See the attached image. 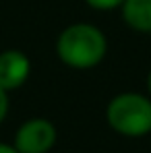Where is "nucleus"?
Segmentation results:
<instances>
[{"mask_svg": "<svg viewBox=\"0 0 151 153\" xmlns=\"http://www.w3.org/2000/svg\"><path fill=\"white\" fill-rule=\"evenodd\" d=\"M56 141L52 122L44 118L27 120L15 137V149L19 153H46Z\"/></svg>", "mask_w": 151, "mask_h": 153, "instance_id": "obj_3", "label": "nucleus"}, {"mask_svg": "<svg viewBox=\"0 0 151 153\" xmlns=\"http://www.w3.org/2000/svg\"><path fill=\"white\" fill-rule=\"evenodd\" d=\"M147 87H149V93H151V73H149V76H147Z\"/></svg>", "mask_w": 151, "mask_h": 153, "instance_id": "obj_9", "label": "nucleus"}, {"mask_svg": "<svg viewBox=\"0 0 151 153\" xmlns=\"http://www.w3.org/2000/svg\"><path fill=\"white\" fill-rule=\"evenodd\" d=\"M124 21L137 31H151V0H124Z\"/></svg>", "mask_w": 151, "mask_h": 153, "instance_id": "obj_5", "label": "nucleus"}, {"mask_svg": "<svg viewBox=\"0 0 151 153\" xmlns=\"http://www.w3.org/2000/svg\"><path fill=\"white\" fill-rule=\"evenodd\" d=\"M0 153H19L15 147H8V145H2L0 143Z\"/></svg>", "mask_w": 151, "mask_h": 153, "instance_id": "obj_8", "label": "nucleus"}, {"mask_svg": "<svg viewBox=\"0 0 151 153\" xmlns=\"http://www.w3.org/2000/svg\"><path fill=\"white\" fill-rule=\"evenodd\" d=\"M106 37L97 27L77 23L66 27L56 44L60 60L73 68H93L106 56Z\"/></svg>", "mask_w": 151, "mask_h": 153, "instance_id": "obj_1", "label": "nucleus"}, {"mask_svg": "<svg viewBox=\"0 0 151 153\" xmlns=\"http://www.w3.org/2000/svg\"><path fill=\"white\" fill-rule=\"evenodd\" d=\"M6 93H8V91H4V89L0 87V122L4 120V116H6V112H8V97H6Z\"/></svg>", "mask_w": 151, "mask_h": 153, "instance_id": "obj_7", "label": "nucleus"}, {"mask_svg": "<svg viewBox=\"0 0 151 153\" xmlns=\"http://www.w3.org/2000/svg\"><path fill=\"white\" fill-rule=\"evenodd\" d=\"M85 2L93 8H97V10H112V8L124 4V0H85Z\"/></svg>", "mask_w": 151, "mask_h": 153, "instance_id": "obj_6", "label": "nucleus"}, {"mask_svg": "<svg viewBox=\"0 0 151 153\" xmlns=\"http://www.w3.org/2000/svg\"><path fill=\"white\" fill-rule=\"evenodd\" d=\"M29 58L19 50H6L0 54V87L4 91L19 89L29 76Z\"/></svg>", "mask_w": 151, "mask_h": 153, "instance_id": "obj_4", "label": "nucleus"}, {"mask_svg": "<svg viewBox=\"0 0 151 153\" xmlns=\"http://www.w3.org/2000/svg\"><path fill=\"white\" fill-rule=\"evenodd\" d=\"M108 122L126 137H143L151 130V102L139 93H122L108 105Z\"/></svg>", "mask_w": 151, "mask_h": 153, "instance_id": "obj_2", "label": "nucleus"}]
</instances>
